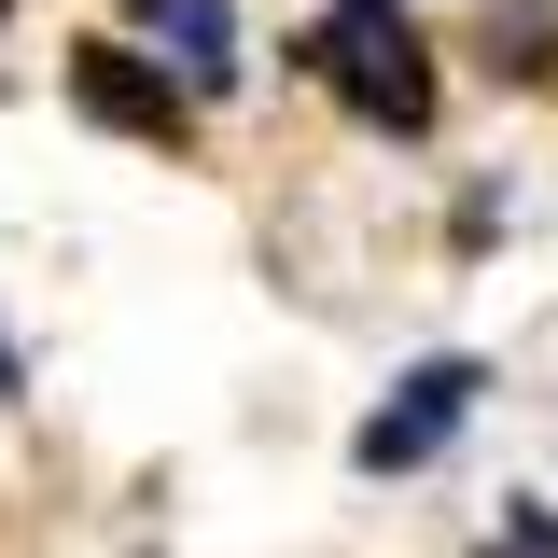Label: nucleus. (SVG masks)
I'll use <instances>...</instances> for the list:
<instances>
[{"label": "nucleus", "instance_id": "nucleus-1", "mask_svg": "<svg viewBox=\"0 0 558 558\" xmlns=\"http://www.w3.org/2000/svg\"><path fill=\"white\" fill-rule=\"evenodd\" d=\"M322 84H336L363 126H433V70H418V28L391 0H336L322 14Z\"/></svg>", "mask_w": 558, "mask_h": 558}, {"label": "nucleus", "instance_id": "nucleus-3", "mask_svg": "<svg viewBox=\"0 0 558 558\" xmlns=\"http://www.w3.org/2000/svg\"><path fill=\"white\" fill-rule=\"evenodd\" d=\"M70 98H84L98 126H126V140H182V112H196V84H182L168 57L140 70L126 43H84V57H70Z\"/></svg>", "mask_w": 558, "mask_h": 558}, {"label": "nucleus", "instance_id": "nucleus-2", "mask_svg": "<svg viewBox=\"0 0 558 558\" xmlns=\"http://www.w3.org/2000/svg\"><path fill=\"white\" fill-rule=\"evenodd\" d=\"M475 391H488L475 349H433V363H405V377H391V405L349 433V461H363V475H418V461H433V447L475 418Z\"/></svg>", "mask_w": 558, "mask_h": 558}, {"label": "nucleus", "instance_id": "nucleus-4", "mask_svg": "<svg viewBox=\"0 0 558 558\" xmlns=\"http://www.w3.org/2000/svg\"><path fill=\"white\" fill-rule=\"evenodd\" d=\"M126 14H154V28H168V57H182V84H196V98H223V84H238V14H223V0H126Z\"/></svg>", "mask_w": 558, "mask_h": 558}, {"label": "nucleus", "instance_id": "nucleus-7", "mask_svg": "<svg viewBox=\"0 0 558 558\" xmlns=\"http://www.w3.org/2000/svg\"><path fill=\"white\" fill-rule=\"evenodd\" d=\"M0 405H14V336H0Z\"/></svg>", "mask_w": 558, "mask_h": 558}, {"label": "nucleus", "instance_id": "nucleus-6", "mask_svg": "<svg viewBox=\"0 0 558 558\" xmlns=\"http://www.w3.org/2000/svg\"><path fill=\"white\" fill-rule=\"evenodd\" d=\"M475 558H558V517H545V502H502V531H488Z\"/></svg>", "mask_w": 558, "mask_h": 558}, {"label": "nucleus", "instance_id": "nucleus-5", "mask_svg": "<svg viewBox=\"0 0 558 558\" xmlns=\"http://www.w3.org/2000/svg\"><path fill=\"white\" fill-rule=\"evenodd\" d=\"M545 43H558V14H545V0H517V14H488V57H502V70H545Z\"/></svg>", "mask_w": 558, "mask_h": 558}]
</instances>
